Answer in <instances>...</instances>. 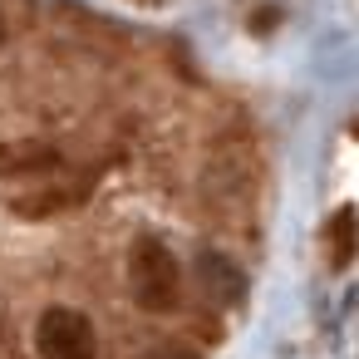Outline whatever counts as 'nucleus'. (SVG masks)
<instances>
[{
	"label": "nucleus",
	"instance_id": "6",
	"mask_svg": "<svg viewBox=\"0 0 359 359\" xmlns=\"http://www.w3.org/2000/svg\"><path fill=\"white\" fill-rule=\"evenodd\" d=\"M69 202H74V192H25V197H15L11 207H15L20 217L40 222V217H55V212H65Z\"/></svg>",
	"mask_w": 359,
	"mask_h": 359
},
{
	"label": "nucleus",
	"instance_id": "2",
	"mask_svg": "<svg viewBox=\"0 0 359 359\" xmlns=\"http://www.w3.org/2000/svg\"><path fill=\"white\" fill-rule=\"evenodd\" d=\"M35 344L45 359H94V325L69 305H50L35 325Z\"/></svg>",
	"mask_w": 359,
	"mask_h": 359
},
{
	"label": "nucleus",
	"instance_id": "9",
	"mask_svg": "<svg viewBox=\"0 0 359 359\" xmlns=\"http://www.w3.org/2000/svg\"><path fill=\"white\" fill-rule=\"evenodd\" d=\"M148 6H153V0H148Z\"/></svg>",
	"mask_w": 359,
	"mask_h": 359
},
{
	"label": "nucleus",
	"instance_id": "8",
	"mask_svg": "<svg viewBox=\"0 0 359 359\" xmlns=\"http://www.w3.org/2000/svg\"><path fill=\"white\" fill-rule=\"evenodd\" d=\"M0 35H6V25H0Z\"/></svg>",
	"mask_w": 359,
	"mask_h": 359
},
{
	"label": "nucleus",
	"instance_id": "3",
	"mask_svg": "<svg viewBox=\"0 0 359 359\" xmlns=\"http://www.w3.org/2000/svg\"><path fill=\"white\" fill-rule=\"evenodd\" d=\"M55 168H60V148L45 138L0 143V177H35V172H55Z\"/></svg>",
	"mask_w": 359,
	"mask_h": 359
},
{
	"label": "nucleus",
	"instance_id": "5",
	"mask_svg": "<svg viewBox=\"0 0 359 359\" xmlns=\"http://www.w3.org/2000/svg\"><path fill=\"white\" fill-rule=\"evenodd\" d=\"M325 236H330V256H334V266H349V261H354V207H339V212L330 217Z\"/></svg>",
	"mask_w": 359,
	"mask_h": 359
},
{
	"label": "nucleus",
	"instance_id": "1",
	"mask_svg": "<svg viewBox=\"0 0 359 359\" xmlns=\"http://www.w3.org/2000/svg\"><path fill=\"white\" fill-rule=\"evenodd\" d=\"M128 266H133V300L143 310H168L177 300V261L163 241H138Z\"/></svg>",
	"mask_w": 359,
	"mask_h": 359
},
{
	"label": "nucleus",
	"instance_id": "4",
	"mask_svg": "<svg viewBox=\"0 0 359 359\" xmlns=\"http://www.w3.org/2000/svg\"><path fill=\"white\" fill-rule=\"evenodd\" d=\"M197 271H202V285H207V290H217L222 300H241L246 285H241V271H236L231 261H222L217 251H202V256H197Z\"/></svg>",
	"mask_w": 359,
	"mask_h": 359
},
{
	"label": "nucleus",
	"instance_id": "7",
	"mask_svg": "<svg viewBox=\"0 0 359 359\" xmlns=\"http://www.w3.org/2000/svg\"><path fill=\"white\" fill-rule=\"evenodd\" d=\"M148 359H187V354H177V349H158V354H148Z\"/></svg>",
	"mask_w": 359,
	"mask_h": 359
}]
</instances>
